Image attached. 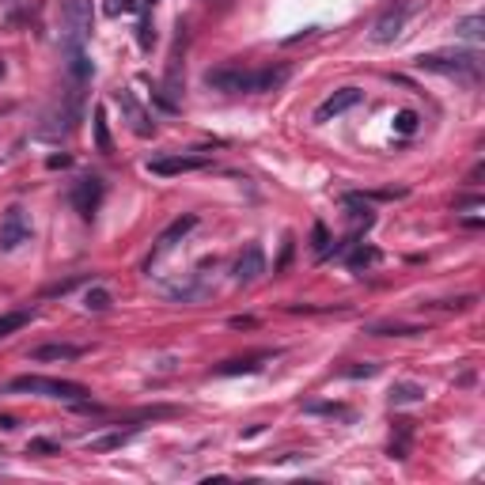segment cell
I'll list each match as a JSON object with an SVG mask.
<instances>
[{"instance_id": "24", "label": "cell", "mask_w": 485, "mask_h": 485, "mask_svg": "<svg viewBox=\"0 0 485 485\" xmlns=\"http://www.w3.org/2000/svg\"><path fill=\"white\" fill-rule=\"evenodd\" d=\"M417 118L414 110H398V114H394V133H402V136H409V133H417Z\"/></svg>"}, {"instance_id": "20", "label": "cell", "mask_w": 485, "mask_h": 485, "mask_svg": "<svg viewBox=\"0 0 485 485\" xmlns=\"http://www.w3.org/2000/svg\"><path fill=\"white\" fill-rule=\"evenodd\" d=\"M455 30L463 38H470V42H482V38H485V19H482V15H466V19H459Z\"/></svg>"}, {"instance_id": "1", "label": "cell", "mask_w": 485, "mask_h": 485, "mask_svg": "<svg viewBox=\"0 0 485 485\" xmlns=\"http://www.w3.org/2000/svg\"><path fill=\"white\" fill-rule=\"evenodd\" d=\"M417 69L425 72H440V76H455L466 80V84H478L482 80V58L470 50H459V53H421L417 58Z\"/></svg>"}, {"instance_id": "11", "label": "cell", "mask_w": 485, "mask_h": 485, "mask_svg": "<svg viewBox=\"0 0 485 485\" xmlns=\"http://www.w3.org/2000/svg\"><path fill=\"white\" fill-rule=\"evenodd\" d=\"M360 103V91L357 87H342V91H334L326 103H319V110H315V121H330L337 114H345V110H353Z\"/></svg>"}, {"instance_id": "3", "label": "cell", "mask_w": 485, "mask_h": 485, "mask_svg": "<svg viewBox=\"0 0 485 485\" xmlns=\"http://www.w3.org/2000/svg\"><path fill=\"white\" fill-rule=\"evenodd\" d=\"M12 391H30V394L64 398V402L87 398V387L84 383H72V379H50V376H19V379H12Z\"/></svg>"}, {"instance_id": "9", "label": "cell", "mask_w": 485, "mask_h": 485, "mask_svg": "<svg viewBox=\"0 0 485 485\" xmlns=\"http://www.w3.org/2000/svg\"><path fill=\"white\" fill-rule=\"evenodd\" d=\"M209 159L205 156H156V159H148V171L152 175H186V171H201Z\"/></svg>"}, {"instance_id": "32", "label": "cell", "mask_w": 485, "mask_h": 485, "mask_svg": "<svg viewBox=\"0 0 485 485\" xmlns=\"http://www.w3.org/2000/svg\"><path fill=\"white\" fill-rule=\"evenodd\" d=\"M345 376H376V364H364V368H349Z\"/></svg>"}, {"instance_id": "23", "label": "cell", "mask_w": 485, "mask_h": 485, "mask_svg": "<svg viewBox=\"0 0 485 485\" xmlns=\"http://www.w3.org/2000/svg\"><path fill=\"white\" fill-rule=\"evenodd\" d=\"M95 144H99V152H114V144H110V133H107V114L103 110H95Z\"/></svg>"}, {"instance_id": "35", "label": "cell", "mask_w": 485, "mask_h": 485, "mask_svg": "<svg viewBox=\"0 0 485 485\" xmlns=\"http://www.w3.org/2000/svg\"><path fill=\"white\" fill-rule=\"evenodd\" d=\"M0 76H4V61H0Z\"/></svg>"}, {"instance_id": "10", "label": "cell", "mask_w": 485, "mask_h": 485, "mask_svg": "<svg viewBox=\"0 0 485 485\" xmlns=\"http://www.w3.org/2000/svg\"><path fill=\"white\" fill-rule=\"evenodd\" d=\"M262 273H265V250L258 247V242H250V247L236 258V281L239 285H250V281H258Z\"/></svg>"}, {"instance_id": "8", "label": "cell", "mask_w": 485, "mask_h": 485, "mask_svg": "<svg viewBox=\"0 0 485 485\" xmlns=\"http://www.w3.org/2000/svg\"><path fill=\"white\" fill-rule=\"evenodd\" d=\"M99 201H103V179H80L76 182V190H72V205H76V213L84 216V220H91L95 216V209H99Z\"/></svg>"}, {"instance_id": "30", "label": "cell", "mask_w": 485, "mask_h": 485, "mask_svg": "<svg viewBox=\"0 0 485 485\" xmlns=\"http://www.w3.org/2000/svg\"><path fill=\"white\" fill-rule=\"evenodd\" d=\"M288 262H292V239H285V247H281V258H277V273L285 270Z\"/></svg>"}, {"instance_id": "34", "label": "cell", "mask_w": 485, "mask_h": 485, "mask_svg": "<svg viewBox=\"0 0 485 485\" xmlns=\"http://www.w3.org/2000/svg\"><path fill=\"white\" fill-rule=\"evenodd\" d=\"M0 428H15V417H8V414H4V417H0Z\"/></svg>"}, {"instance_id": "14", "label": "cell", "mask_w": 485, "mask_h": 485, "mask_svg": "<svg viewBox=\"0 0 485 485\" xmlns=\"http://www.w3.org/2000/svg\"><path fill=\"white\" fill-rule=\"evenodd\" d=\"M368 334H376V337H417V334H425V330L414 326V322H376Z\"/></svg>"}, {"instance_id": "17", "label": "cell", "mask_w": 485, "mask_h": 485, "mask_svg": "<svg viewBox=\"0 0 485 485\" xmlns=\"http://www.w3.org/2000/svg\"><path fill=\"white\" fill-rule=\"evenodd\" d=\"M193 228H197V216H193V213L179 216V220H175L171 228L164 231V236H159V247H175V242H179V239L186 236V231H193Z\"/></svg>"}, {"instance_id": "2", "label": "cell", "mask_w": 485, "mask_h": 485, "mask_svg": "<svg viewBox=\"0 0 485 485\" xmlns=\"http://www.w3.org/2000/svg\"><path fill=\"white\" fill-rule=\"evenodd\" d=\"M61 27H64V50H84L91 38V0H64L61 4Z\"/></svg>"}, {"instance_id": "12", "label": "cell", "mask_w": 485, "mask_h": 485, "mask_svg": "<svg viewBox=\"0 0 485 485\" xmlns=\"http://www.w3.org/2000/svg\"><path fill=\"white\" fill-rule=\"evenodd\" d=\"M80 357H84V349H80V345H69V342L38 345V349L30 353V360H35V364H46V360H80Z\"/></svg>"}, {"instance_id": "5", "label": "cell", "mask_w": 485, "mask_h": 485, "mask_svg": "<svg viewBox=\"0 0 485 485\" xmlns=\"http://www.w3.org/2000/svg\"><path fill=\"white\" fill-rule=\"evenodd\" d=\"M205 84L213 87V91H228V95L254 91V72L236 69V64H220V69H209L205 72Z\"/></svg>"}, {"instance_id": "16", "label": "cell", "mask_w": 485, "mask_h": 485, "mask_svg": "<svg viewBox=\"0 0 485 485\" xmlns=\"http://www.w3.org/2000/svg\"><path fill=\"white\" fill-rule=\"evenodd\" d=\"M409 402H425V387L421 383H394L391 406H409Z\"/></svg>"}, {"instance_id": "27", "label": "cell", "mask_w": 485, "mask_h": 485, "mask_svg": "<svg viewBox=\"0 0 485 485\" xmlns=\"http://www.w3.org/2000/svg\"><path fill=\"white\" fill-rule=\"evenodd\" d=\"M136 42H141V50H152V42H156V27H152L148 15H141V27H136Z\"/></svg>"}, {"instance_id": "36", "label": "cell", "mask_w": 485, "mask_h": 485, "mask_svg": "<svg viewBox=\"0 0 485 485\" xmlns=\"http://www.w3.org/2000/svg\"><path fill=\"white\" fill-rule=\"evenodd\" d=\"M144 4H148V8H152V4H156V0H144Z\"/></svg>"}, {"instance_id": "33", "label": "cell", "mask_w": 485, "mask_h": 485, "mask_svg": "<svg viewBox=\"0 0 485 485\" xmlns=\"http://www.w3.org/2000/svg\"><path fill=\"white\" fill-rule=\"evenodd\" d=\"M46 164H50V167H69L72 159H69V156H50V159H46Z\"/></svg>"}, {"instance_id": "22", "label": "cell", "mask_w": 485, "mask_h": 485, "mask_svg": "<svg viewBox=\"0 0 485 485\" xmlns=\"http://www.w3.org/2000/svg\"><path fill=\"white\" fill-rule=\"evenodd\" d=\"M129 436L133 432H110V436H99V440H87V448L91 451H114L121 443H129Z\"/></svg>"}, {"instance_id": "29", "label": "cell", "mask_w": 485, "mask_h": 485, "mask_svg": "<svg viewBox=\"0 0 485 485\" xmlns=\"http://www.w3.org/2000/svg\"><path fill=\"white\" fill-rule=\"evenodd\" d=\"M80 285V277H69V281H61V285H53V288H46V296H64V292H72V288Z\"/></svg>"}, {"instance_id": "31", "label": "cell", "mask_w": 485, "mask_h": 485, "mask_svg": "<svg viewBox=\"0 0 485 485\" xmlns=\"http://www.w3.org/2000/svg\"><path fill=\"white\" fill-rule=\"evenodd\" d=\"M482 205V197H459L455 201V209H478Z\"/></svg>"}, {"instance_id": "28", "label": "cell", "mask_w": 485, "mask_h": 485, "mask_svg": "<svg viewBox=\"0 0 485 485\" xmlns=\"http://www.w3.org/2000/svg\"><path fill=\"white\" fill-rule=\"evenodd\" d=\"M27 451H30V455H58V443H53V440H30L27 443Z\"/></svg>"}, {"instance_id": "7", "label": "cell", "mask_w": 485, "mask_h": 485, "mask_svg": "<svg viewBox=\"0 0 485 485\" xmlns=\"http://www.w3.org/2000/svg\"><path fill=\"white\" fill-rule=\"evenodd\" d=\"M114 103H118V110L125 114L129 129H133L136 136H152V133H156V121L144 114V107L133 99V91H125V87H121V91H114Z\"/></svg>"}, {"instance_id": "4", "label": "cell", "mask_w": 485, "mask_h": 485, "mask_svg": "<svg viewBox=\"0 0 485 485\" xmlns=\"http://www.w3.org/2000/svg\"><path fill=\"white\" fill-rule=\"evenodd\" d=\"M417 12V0H398V4H391L383 15L376 19V27H371V42L376 46H387L394 42V38L406 30V19Z\"/></svg>"}, {"instance_id": "21", "label": "cell", "mask_w": 485, "mask_h": 485, "mask_svg": "<svg viewBox=\"0 0 485 485\" xmlns=\"http://www.w3.org/2000/svg\"><path fill=\"white\" fill-rule=\"evenodd\" d=\"M110 303H114V296H110L103 285L87 288V296H84V307H87V311H107Z\"/></svg>"}, {"instance_id": "6", "label": "cell", "mask_w": 485, "mask_h": 485, "mask_svg": "<svg viewBox=\"0 0 485 485\" xmlns=\"http://www.w3.org/2000/svg\"><path fill=\"white\" fill-rule=\"evenodd\" d=\"M27 239H30V220L19 205H12L4 216H0V250L12 254V250H19Z\"/></svg>"}, {"instance_id": "18", "label": "cell", "mask_w": 485, "mask_h": 485, "mask_svg": "<svg viewBox=\"0 0 485 485\" xmlns=\"http://www.w3.org/2000/svg\"><path fill=\"white\" fill-rule=\"evenodd\" d=\"M35 319V311H8V315H0V337H8V334H15V330H23L27 322Z\"/></svg>"}, {"instance_id": "26", "label": "cell", "mask_w": 485, "mask_h": 485, "mask_svg": "<svg viewBox=\"0 0 485 485\" xmlns=\"http://www.w3.org/2000/svg\"><path fill=\"white\" fill-rule=\"evenodd\" d=\"M311 247H315V254H322V258L330 254V231L322 228V224H315V228H311Z\"/></svg>"}, {"instance_id": "15", "label": "cell", "mask_w": 485, "mask_h": 485, "mask_svg": "<svg viewBox=\"0 0 485 485\" xmlns=\"http://www.w3.org/2000/svg\"><path fill=\"white\" fill-rule=\"evenodd\" d=\"M288 80V64H277V69H262L254 72V91H273Z\"/></svg>"}, {"instance_id": "13", "label": "cell", "mask_w": 485, "mask_h": 485, "mask_svg": "<svg viewBox=\"0 0 485 485\" xmlns=\"http://www.w3.org/2000/svg\"><path fill=\"white\" fill-rule=\"evenodd\" d=\"M262 360H270V353H258V357H242V360H224L216 368V376H250V371L262 368Z\"/></svg>"}, {"instance_id": "25", "label": "cell", "mask_w": 485, "mask_h": 485, "mask_svg": "<svg viewBox=\"0 0 485 485\" xmlns=\"http://www.w3.org/2000/svg\"><path fill=\"white\" fill-rule=\"evenodd\" d=\"M371 262H379V250L376 247H357L349 254V265L353 270H364V265H371Z\"/></svg>"}, {"instance_id": "19", "label": "cell", "mask_w": 485, "mask_h": 485, "mask_svg": "<svg viewBox=\"0 0 485 485\" xmlns=\"http://www.w3.org/2000/svg\"><path fill=\"white\" fill-rule=\"evenodd\" d=\"M303 414H315V417H349V409L342 402H303Z\"/></svg>"}]
</instances>
